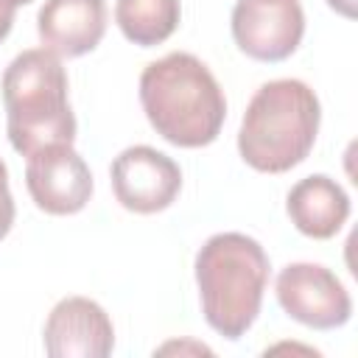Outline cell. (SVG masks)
I'll list each match as a JSON object with an SVG mask.
<instances>
[{
    "instance_id": "1",
    "label": "cell",
    "mask_w": 358,
    "mask_h": 358,
    "mask_svg": "<svg viewBox=\"0 0 358 358\" xmlns=\"http://www.w3.org/2000/svg\"><path fill=\"white\" fill-rule=\"evenodd\" d=\"M140 103L154 131L179 148L210 145L227 117L221 84L201 59L185 50H173L143 70Z\"/></svg>"
},
{
    "instance_id": "2",
    "label": "cell",
    "mask_w": 358,
    "mask_h": 358,
    "mask_svg": "<svg viewBox=\"0 0 358 358\" xmlns=\"http://www.w3.org/2000/svg\"><path fill=\"white\" fill-rule=\"evenodd\" d=\"M319 120V98L305 81H266L243 112L238 151L243 162L260 173H285L310 154Z\"/></svg>"
},
{
    "instance_id": "3",
    "label": "cell",
    "mask_w": 358,
    "mask_h": 358,
    "mask_svg": "<svg viewBox=\"0 0 358 358\" xmlns=\"http://www.w3.org/2000/svg\"><path fill=\"white\" fill-rule=\"evenodd\" d=\"M6 129L17 154L31 157L48 145H73L76 115L67 101V73L48 48L22 50L3 73Z\"/></svg>"
},
{
    "instance_id": "4",
    "label": "cell",
    "mask_w": 358,
    "mask_h": 358,
    "mask_svg": "<svg viewBox=\"0 0 358 358\" xmlns=\"http://www.w3.org/2000/svg\"><path fill=\"white\" fill-rule=\"evenodd\" d=\"M266 249L243 232H218L196 255V285L207 324L238 341L257 319L268 282Z\"/></svg>"
},
{
    "instance_id": "5",
    "label": "cell",
    "mask_w": 358,
    "mask_h": 358,
    "mask_svg": "<svg viewBox=\"0 0 358 358\" xmlns=\"http://www.w3.org/2000/svg\"><path fill=\"white\" fill-rule=\"evenodd\" d=\"M280 308L305 327L336 330L350 322L352 299L341 280L319 263H288L277 274Z\"/></svg>"
},
{
    "instance_id": "6",
    "label": "cell",
    "mask_w": 358,
    "mask_h": 358,
    "mask_svg": "<svg viewBox=\"0 0 358 358\" xmlns=\"http://www.w3.org/2000/svg\"><path fill=\"white\" fill-rule=\"evenodd\" d=\"M305 36L299 0H238L232 8V39L255 62L288 59Z\"/></svg>"
},
{
    "instance_id": "7",
    "label": "cell",
    "mask_w": 358,
    "mask_h": 358,
    "mask_svg": "<svg viewBox=\"0 0 358 358\" xmlns=\"http://www.w3.org/2000/svg\"><path fill=\"white\" fill-rule=\"evenodd\" d=\"M109 176H112V190L120 207L137 215L168 210L182 190L179 165L168 154L151 145L123 148L115 157Z\"/></svg>"
},
{
    "instance_id": "8",
    "label": "cell",
    "mask_w": 358,
    "mask_h": 358,
    "mask_svg": "<svg viewBox=\"0 0 358 358\" xmlns=\"http://www.w3.org/2000/svg\"><path fill=\"white\" fill-rule=\"evenodd\" d=\"M25 185L34 204L48 215L81 213L92 196V173L84 157L62 143L28 157Z\"/></svg>"
},
{
    "instance_id": "9",
    "label": "cell",
    "mask_w": 358,
    "mask_h": 358,
    "mask_svg": "<svg viewBox=\"0 0 358 358\" xmlns=\"http://www.w3.org/2000/svg\"><path fill=\"white\" fill-rule=\"evenodd\" d=\"M42 341L53 358H106L115 347V327L98 302L64 296L48 313Z\"/></svg>"
},
{
    "instance_id": "10",
    "label": "cell",
    "mask_w": 358,
    "mask_h": 358,
    "mask_svg": "<svg viewBox=\"0 0 358 358\" xmlns=\"http://www.w3.org/2000/svg\"><path fill=\"white\" fill-rule=\"evenodd\" d=\"M106 14V0H45L36 17V31L50 53L76 59L101 45Z\"/></svg>"
},
{
    "instance_id": "11",
    "label": "cell",
    "mask_w": 358,
    "mask_h": 358,
    "mask_svg": "<svg viewBox=\"0 0 358 358\" xmlns=\"http://www.w3.org/2000/svg\"><path fill=\"white\" fill-rule=\"evenodd\" d=\"M285 210H288L291 224L302 235L327 241L350 218V196L336 179L324 173H313V176L299 179L288 190Z\"/></svg>"
},
{
    "instance_id": "12",
    "label": "cell",
    "mask_w": 358,
    "mask_h": 358,
    "mask_svg": "<svg viewBox=\"0 0 358 358\" xmlns=\"http://www.w3.org/2000/svg\"><path fill=\"white\" fill-rule=\"evenodd\" d=\"M182 20L179 0H117L115 22L123 36L140 48L162 45Z\"/></svg>"
},
{
    "instance_id": "13",
    "label": "cell",
    "mask_w": 358,
    "mask_h": 358,
    "mask_svg": "<svg viewBox=\"0 0 358 358\" xmlns=\"http://www.w3.org/2000/svg\"><path fill=\"white\" fill-rule=\"evenodd\" d=\"M14 196L8 190V171H6V162L0 159V241L11 232V224H14Z\"/></svg>"
},
{
    "instance_id": "14",
    "label": "cell",
    "mask_w": 358,
    "mask_h": 358,
    "mask_svg": "<svg viewBox=\"0 0 358 358\" xmlns=\"http://www.w3.org/2000/svg\"><path fill=\"white\" fill-rule=\"evenodd\" d=\"M14 11H17V6L11 0H0V42L8 36V31L14 25Z\"/></svg>"
},
{
    "instance_id": "15",
    "label": "cell",
    "mask_w": 358,
    "mask_h": 358,
    "mask_svg": "<svg viewBox=\"0 0 358 358\" xmlns=\"http://www.w3.org/2000/svg\"><path fill=\"white\" fill-rule=\"evenodd\" d=\"M327 6L333 8V11H338L341 17H347V20H352L358 11H355V0H327Z\"/></svg>"
},
{
    "instance_id": "16",
    "label": "cell",
    "mask_w": 358,
    "mask_h": 358,
    "mask_svg": "<svg viewBox=\"0 0 358 358\" xmlns=\"http://www.w3.org/2000/svg\"><path fill=\"white\" fill-rule=\"evenodd\" d=\"M14 6H25V3H31V0H11Z\"/></svg>"
}]
</instances>
